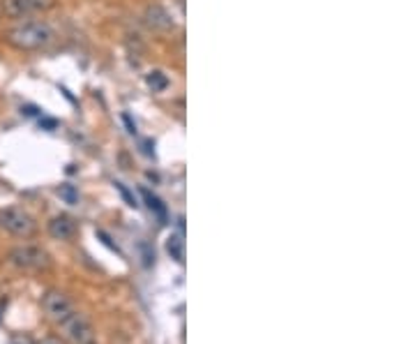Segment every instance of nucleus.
<instances>
[{
    "label": "nucleus",
    "mask_w": 415,
    "mask_h": 344,
    "mask_svg": "<svg viewBox=\"0 0 415 344\" xmlns=\"http://www.w3.org/2000/svg\"><path fill=\"white\" fill-rule=\"evenodd\" d=\"M3 39L19 51H37L53 42V28L46 21H24L7 30Z\"/></svg>",
    "instance_id": "1"
},
{
    "label": "nucleus",
    "mask_w": 415,
    "mask_h": 344,
    "mask_svg": "<svg viewBox=\"0 0 415 344\" xmlns=\"http://www.w3.org/2000/svg\"><path fill=\"white\" fill-rule=\"evenodd\" d=\"M0 226L17 238H30L35 233V219L21 208H5L0 210Z\"/></svg>",
    "instance_id": "2"
},
{
    "label": "nucleus",
    "mask_w": 415,
    "mask_h": 344,
    "mask_svg": "<svg viewBox=\"0 0 415 344\" xmlns=\"http://www.w3.org/2000/svg\"><path fill=\"white\" fill-rule=\"evenodd\" d=\"M10 261L24 271H39L48 266V254L37 245H19L10 252Z\"/></svg>",
    "instance_id": "3"
},
{
    "label": "nucleus",
    "mask_w": 415,
    "mask_h": 344,
    "mask_svg": "<svg viewBox=\"0 0 415 344\" xmlns=\"http://www.w3.org/2000/svg\"><path fill=\"white\" fill-rule=\"evenodd\" d=\"M42 305H44V312H46L48 319H51L53 323H58V326L60 323H65L72 314H76L72 300L60 291H48L44 296V300H42Z\"/></svg>",
    "instance_id": "4"
},
{
    "label": "nucleus",
    "mask_w": 415,
    "mask_h": 344,
    "mask_svg": "<svg viewBox=\"0 0 415 344\" xmlns=\"http://www.w3.org/2000/svg\"><path fill=\"white\" fill-rule=\"evenodd\" d=\"M60 326L65 330V337L69 340V344H95V328L90 326V321L79 312L72 314L65 323H60Z\"/></svg>",
    "instance_id": "5"
},
{
    "label": "nucleus",
    "mask_w": 415,
    "mask_h": 344,
    "mask_svg": "<svg viewBox=\"0 0 415 344\" xmlns=\"http://www.w3.org/2000/svg\"><path fill=\"white\" fill-rule=\"evenodd\" d=\"M51 0H3L0 8H3L5 17L10 19H26L30 15H37L42 10L51 8Z\"/></svg>",
    "instance_id": "6"
},
{
    "label": "nucleus",
    "mask_w": 415,
    "mask_h": 344,
    "mask_svg": "<svg viewBox=\"0 0 415 344\" xmlns=\"http://www.w3.org/2000/svg\"><path fill=\"white\" fill-rule=\"evenodd\" d=\"M145 24H148L152 30H159V33H166L173 28V19L162 5H150V8L145 10Z\"/></svg>",
    "instance_id": "7"
},
{
    "label": "nucleus",
    "mask_w": 415,
    "mask_h": 344,
    "mask_svg": "<svg viewBox=\"0 0 415 344\" xmlns=\"http://www.w3.org/2000/svg\"><path fill=\"white\" fill-rule=\"evenodd\" d=\"M48 233L55 240H69L74 238L76 233V222L69 215H55L51 222H48Z\"/></svg>",
    "instance_id": "8"
},
{
    "label": "nucleus",
    "mask_w": 415,
    "mask_h": 344,
    "mask_svg": "<svg viewBox=\"0 0 415 344\" xmlns=\"http://www.w3.org/2000/svg\"><path fill=\"white\" fill-rule=\"evenodd\" d=\"M166 250H169V254L173 259L178 261V264H183L185 261V240H183V236H171L169 238V243H166Z\"/></svg>",
    "instance_id": "9"
},
{
    "label": "nucleus",
    "mask_w": 415,
    "mask_h": 344,
    "mask_svg": "<svg viewBox=\"0 0 415 344\" xmlns=\"http://www.w3.org/2000/svg\"><path fill=\"white\" fill-rule=\"evenodd\" d=\"M141 194H143V199H145V203H148V208L164 222V219H166V208L162 206V201H159V199H157L155 194H150L148 190H141Z\"/></svg>",
    "instance_id": "10"
},
{
    "label": "nucleus",
    "mask_w": 415,
    "mask_h": 344,
    "mask_svg": "<svg viewBox=\"0 0 415 344\" xmlns=\"http://www.w3.org/2000/svg\"><path fill=\"white\" fill-rule=\"evenodd\" d=\"M148 86H150L155 93H162L164 88L169 86V79H166L164 72H150V74H148Z\"/></svg>",
    "instance_id": "11"
},
{
    "label": "nucleus",
    "mask_w": 415,
    "mask_h": 344,
    "mask_svg": "<svg viewBox=\"0 0 415 344\" xmlns=\"http://www.w3.org/2000/svg\"><path fill=\"white\" fill-rule=\"evenodd\" d=\"M60 199H65L67 203H76L79 201V192L74 190V185H62V188L58 190Z\"/></svg>",
    "instance_id": "12"
},
{
    "label": "nucleus",
    "mask_w": 415,
    "mask_h": 344,
    "mask_svg": "<svg viewBox=\"0 0 415 344\" xmlns=\"http://www.w3.org/2000/svg\"><path fill=\"white\" fill-rule=\"evenodd\" d=\"M12 344H30V340H28V337H14Z\"/></svg>",
    "instance_id": "13"
},
{
    "label": "nucleus",
    "mask_w": 415,
    "mask_h": 344,
    "mask_svg": "<svg viewBox=\"0 0 415 344\" xmlns=\"http://www.w3.org/2000/svg\"><path fill=\"white\" fill-rule=\"evenodd\" d=\"M39 344H62L60 340H55V337H46V340H42Z\"/></svg>",
    "instance_id": "14"
}]
</instances>
